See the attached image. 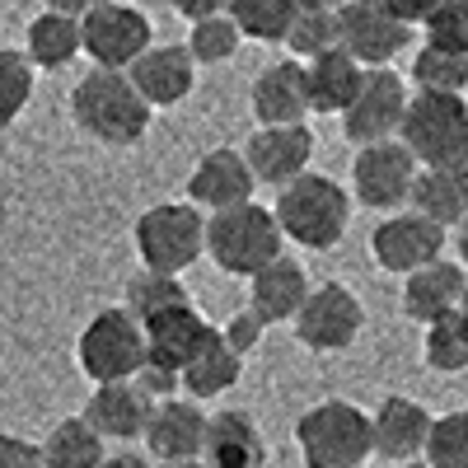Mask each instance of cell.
I'll return each instance as SVG.
<instances>
[{"label":"cell","instance_id":"cell-1","mask_svg":"<svg viewBox=\"0 0 468 468\" xmlns=\"http://www.w3.org/2000/svg\"><path fill=\"white\" fill-rule=\"evenodd\" d=\"M70 117H75V127H80L90 141L112 145V150H127V145L145 141L154 112L141 103V94L132 90L127 75L90 70L70 90Z\"/></svg>","mask_w":468,"mask_h":468},{"label":"cell","instance_id":"cell-2","mask_svg":"<svg viewBox=\"0 0 468 468\" xmlns=\"http://www.w3.org/2000/svg\"><path fill=\"white\" fill-rule=\"evenodd\" d=\"M271 216H277L282 239H295L309 253H328L351 225V192L328 174H304L277 192Z\"/></svg>","mask_w":468,"mask_h":468},{"label":"cell","instance_id":"cell-3","mask_svg":"<svg viewBox=\"0 0 468 468\" xmlns=\"http://www.w3.org/2000/svg\"><path fill=\"white\" fill-rule=\"evenodd\" d=\"M399 145L417 160V169H468V99L412 94Z\"/></svg>","mask_w":468,"mask_h":468},{"label":"cell","instance_id":"cell-4","mask_svg":"<svg viewBox=\"0 0 468 468\" xmlns=\"http://www.w3.org/2000/svg\"><path fill=\"white\" fill-rule=\"evenodd\" d=\"M295 445L304 468H366L370 450V412L346 403V399H324L295 421Z\"/></svg>","mask_w":468,"mask_h":468},{"label":"cell","instance_id":"cell-5","mask_svg":"<svg viewBox=\"0 0 468 468\" xmlns=\"http://www.w3.org/2000/svg\"><path fill=\"white\" fill-rule=\"evenodd\" d=\"M282 229L277 216L258 202H244L234 211L207 216V258L225 271V277H258L267 262L282 258Z\"/></svg>","mask_w":468,"mask_h":468},{"label":"cell","instance_id":"cell-6","mask_svg":"<svg viewBox=\"0 0 468 468\" xmlns=\"http://www.w3.org/2000/svg\"><path fill=\"white\" fill-rule=\"evenodd\" d=\"M136 258L145 271L183 277V271L207 253V216L187 202H160L136 216Z\"/></svg>","mask_w":468,"mask_h":468},{"label":"cell","instance_id":"cell-7","mask_svg":"<svg viewBox=\"0 0 468 468\" xmlns=\"http://www.w3.org/2000/svg\"><path fill=\"white\" fill-rule=\"evenodd\" d=\"M75 366L99 384H132L145 366V333L136 319L122 314V304L99 309V314L75 337Z\"/></svg>","mask_w":468,"mask_h":468},{"label":"cell","instance_id":"cell-8","mask_svg":"<svg viewBox=\"0 0 468 468\" xmlns=\"http://www.w3.org/2000/svg\"><path fill=\"white\" fill-rule=\"evenodd\" d=\"M150 48H154V28H150L145 10L117 5V0L85 5V15H80V52L94 61V70L127 75Z\"/></svg>","mask_w":468,"mask_h":468},{"label":"cell","instance_id":"cell-9","mask_svg":"<svg viewBox=\"0 0 468 468\" xmlns=\"http://www.w3.org/2000/svg\"><path fill=\"white\" fill-rule=\"evenodd\" d=\"M408 43H412V28L394 19L388 0H351V5H337V48L361 70H388V61Z\"/></svg>","mask_w":468,"mask_h":468},{"label":"cell","instance_id":"cell-10","mask_svg":"<svg viewBox=\"0 0 468 468\" xmlns=\"http://www.w3.org/2000/svg\"><path fill=\"white\" fill-rule=\"evenodd\" d=\"M366 328V304L356 300V291L342 282H324L309 291V300L295 314V337L304 351H319V356H333V351H346Z\"/></svg>","mask_w":468,"mask_h":468},{"label":"cell","instance_id":"cell-11","mask_svg":"<svg viewBox=\"0 0 468 468\" xmlns=\"http://www.w3.org/2000/svg\"><path fill=\"white\" fill-rule=\"evenodd\" d=\"M408 99H412V94H408V85H403V75H394V70H366L356 99H351V108L342 112V136L356 145V150L399 141Z\"/></svg>","mask_w":468,"mask_h":468},{"label":"cell","instance_id":"cell-12","mask_svg":"<svg viewBox=\"0 0 468 468\" xmlns=\"http://www.w3.org/2000/svg\"><path fill=\"white\" fill-rule=\"evenodd\" d=\"M412 183H417V160L399 141L366 145V150H356V160H351V192H356V202L370 207V211L394 216L412 197Z\"/></svg>","mask_w":468,"mask_h":468},{"label":"cell","instance_id":"cell-13","mask_svg":"<svg viewBox=\"0 0 468 468\" xmlns=\"http://www.w3.org/2000/svg\"><path fill=\"white\" fill-rule=\"evenodd\" d=\"M370 253L384 271H394V277H412V271L441 262L445 253V229L421 220L417 211H394L384 216L370 234Z\"/></svg>","mask_w":468,"mask_h":468},{"label":"cell","instance_id":"cell-14","mask_svg":"<svg viewBox=\"0 0 468 468\" xmlns=\"http://www.w3.org/2000/svg\"><path fill=\"white\" fill-rule=\"evenodd\" d=\"M309 160H314V132L309 127H258L244 141V165L253 183H267L277 192L304 178Z\"/></svg>","mask_w":468,"mask_h":468},{"label":"cell","instance_id":"cell-15","mask_svg":"<svg viewBox=\"0 0 468 468\" xmlns=\"http://www.w3.org/2000/svg\"><path fill=\"white\" fill-rule=\"evenodd\" d=\"M253 187L258 183L244 165V150L216 145L197 160V169L187 174V207H197L202 216H220V211L253 202Z\"/></svg>","mask_w":468,"mask_h":468},{"label":"cell","instance_id":"cell-16","mask_svg":"<svg viewBox=\"0 0 468 468\" xmlns=\"http://www.w3.org/2000/svg\"><path fill=\"white\" fill-rule=\"evenodd\" d=\"M431 412L408 394H388L375 412H370V450L388 463H417L431 441Z\"/></svg>","mask_w":468,"mask_h":468},{"label":"cell","instance_id":"cell-17","mask_svg":"<svg viewBox=\"0 0 468 468\" xmlns=\"http://www.w3.org/2000/svg\"><path fill=\"white\" fill-rule=\"evenodd\" d=\"M132 90L141 94V103L154 108H174L197 90V66H192L183 43H154L132 70H127Z\"/></svg>","mask_w":468,"mask_h":468},{"label":"cell","instance_id":"cell-18","mask_svg":"<svg viewBox=\"0 0 468 468\" xmlns=\"http://www.w3.org/2000/svg\"><path fill=\"white\" fill-rule=\"evenodd\" d=\"M141 441H145V450H150V463H187V459H202L207 412L192 403V399L154 403Z\"/></svg>","mask_w":468,"mask_h":468},{"label":"cell","instance_id":"cell-19","mask_svg":"<svg viewBox=\"0 0 468 468\" xmlns=\"http://www.w3.org/2000/svg\"><path fill=\"white\" fill-rule=\"evenodd\" d=\"M141 333H145V361L160 366V370L183 375L192 361H197V351L216 337V324L202 319L197 304H183V309H169V314H160L154 324H145Z\"/></svg>","mask_w":468,"mask_h":468},{"label":"cell","instance_id":"cell-20","mask_svg":"<svg viewBox=\"0 0 468 468\" xmlns=\"http://www.w3.org/2000/svg\"><path fill=\"white\" fill-rule=\"evenodd\" d=\"M249 108L258 127H304L309 117V90H304V66L300 61H271L258 70L249 90Z\"/></svg>","mask_w":468,"mask_h":468},{"label":"cell","instance_id":"cell-21","mask_svg":"<svg viewBox=\"0 0 468 468\" xmlns=\"http://www.w3.org/2000/svg\"><path fill=\"white\" fill-rule=\"evenodd\" d=\"M150 412H154V403L141 394L136 384H99L80 417H85L90 431L108 445V441H141Z\"/></svg>","mask_w":468,"mask_h":468},{"label":"cell","instance_id":"cell-22","mask_svg":"<svg viewBox=\"0 0 468 468\" xmlns=\"http://www.w3.org/2000/svg\"><path fill=\"white\" fill-rule=\"evenodd\" d=\"M207 468H267V441L258 421L239 408H225L207 417V441H202Z\"/></svg>","mask_w":468,"mask_h":468},{"label":"cell","instance_id":"cell-23","mask_svg":"<svg viewBox=\"0 0 468 468\" xmlns=\"http://www.w3.org/2000/svg\"><path fill=\"white\" fill-rule=\"evenodd\" d=\"M80 15H85V5H70V0L33 15V24L24 33V57L33 70H66L80 57Z\"/></svg>","mask_w":468,"mask_h":468},{"label":"cell","instance_id":"cell-24","mask_svg":"<svg viewBox=\"0 0 468 468\" xmlns=\"http://www.w3.org/2000/svg\"><path fill=\"white\" fill-rule=\"evenodd\" d=\"M463 286H468V271L459 262H431L412 271L403 282V314L421 328H431L436 319H450L459 314V300H463Z\"/></svg>","mask_w":468,"mask_h":468},{"label":"cell","instance_id":"cell-25","mask_svg":"<svg viewBox=\"0 0 468 468\" xmlns=\"http://www.w3.org/2000/svg\"><path fill=\"white\" fill-rule=\"evenodd\" d=\"M309 277H304V267L291 262L286 253L277 262H267L258 277H249V309L271 328V324H295L300 314V304L309 300Z\"/></svg>","mask_w":468,"mask_h":468},{"label":"cell","instance_id":"cell-26","mask_svg":"<svg viewBox=\"0 0 468 468\" xmlns=\"http://www.w3.org/2000/svg\"><path fill=\"white\" fill-rule=\"evenodd\" d=\"M412 211L441 229H459L468 220V169H417L412 183Z\"/></svg>","mask_w":468,"mask_h":468},{"label":"cell","instance_id":"cell-27","mask_svg":"<svg viewBox=\"0 0 468 468\" xmlns=\"http://www.w3.org/2000/svg\"><path fill=\"white\" fill-rule=\"evenodd\" d=\"M366 80V70L351 61L342 48L319 57V61H309L304 66V90H309V112H346L351 99H356Z\"/></svg>","mask_w":468,"mask_h":468},{"label":"cell","instance_id":"cell-28","mask_svg":"<svg viewBox=\"0 0 468 468\" xmlns=\"http://www.w3.org/2000/svg\"><path fill=\"white\" fill-rule=\"evenodd\" d=\"M239 375H244V356H234V351L220 342V328H216V337L197 351V361L178 375V384H183V394L192 403H207V399L229 394V388L239 384Z\"/></svg>","mask_w":468,"mask_h":468},{"label":"cell","instance_id":"cell-29","mask_svg":"<svg viewBox=\"0 0 468 468\" xmlns=\"http://www.w3.org/2000/svg\"><path fill=\"white\" fill-rule=\"evenodd\" d=\"M43 468H99L108 459V445L85 426V417H66L43 436Z\"/></svg>","mask_w":468,"mask_h":468},{"label":"cell","instance_id":"cell-30","mask_svg":"<svg viewBox=\"0 0 468 468\" xmlns=\"http://www.w3.org/2000/svg\"><path fill=\"white\" fill-rule=\"evenodd\" d=\"M183 304H192V295L183 291V282L178 277H160V271H136V277L127 282V291H122V314L127 319H136L141 328L145 324H154L160 314H169V309H183Z\"/></svg>","mask_w":468,"mask_h":468},{"label":"cell","instance_id":"cell-31","mask_svg":"<svg viewBox=\"0 0 468 468\" xmlns=\"http://www.w3.org/2000/svg\"><path fill=\"white\" fill-rule=\"evenodd\" d=\"M295 10H300L295 0H229L225 5L239 37H253V43H286Z\"/></svg>","mask_w":468,"mask_h":468},{"label":"cell","instance_id":"cell-32","mask_svg":"<svg viewBox=\"0 0 468 468\" xmlns=\"http://www.w3.org/2000/svg\"><path fill=\"white\" fill-rule=\"evenodd\" d=\"M286 48H291V61L300 66L337 52V5H300L286 33Z\"/></svg>","mask_w":468,"mask_h":468},{"label":"cell","instance_id":"cell-33","mask_svg":"<svg viewBox=\"0 0 468 468\" xmlns=\"http://www.w3.org/2000/svg\"><path fill=\"white\" fill-rule=\"evenodd\" d=\"M412 85L417 94H468V57L463 52H441V48H417L412 57Z\"/></svg>","mask_w":468,"mask_h":468},{"label":"cell","instance_id":"cell-34","mask_svg":"<svg viewBox=\"0 0 468 468\" xmlns=\"http://www.w3.org/2000/svg\"><path fill=\"white\" fill-rule=\"evenodd\" d=\"M421 361L431 366L436 375H459L468 370V324L459 314L450 319H436L421 337Z\"/></svg>","mask_w":468,"mask_h":468},{"label":"cell","instance_id":"cell-35","mask_svg":"<svg viewBox=\"0 0 468 468\" xmlns=\"http://www.w3.org/2000/svg\"><path fill=\"white\" fill-rule=\"evenodd\" d=\"M33 99V66L24 52L0 48V132L19 122V112Z\"/></svg>","mask_w":468,"mask_h":468},{"label":"cell","instance_id":"cell-36","mask_svg":"<svg viewBox=\"0 0 468 468\" xmlns=\"http://www.w3.org/2000/svg\"><path fill=\"white\" fill-rule=\"evenodd\" d=\"M426 468H468V408L431 421V441L421 454Z\"/></svg>","mask_w":468,"mask_h":468},{"label":"cell","instance_id":"cell-37","mask_svg":"<svg viewBox=\"0 0 468 468\" xmlns=\"http://www.w3.org/2000/svg\"><path fill=\"white\" fill-rule=\"evenodd\" d=\"M421 33H426V48L468 57V0H441V5H426Z\"/></svg>","mask_w":468,"mask_h":468},{"label":"cell","instance_id":"cell-38","mask_svg":"<svg viewBox=\"0 0 468 468\" xmlns=\"http://www.w3.org/2000/svg\"><path fill=\"white\" fill-rule=\"evenodd\" d=\"M239 28L229 24V15H216V19H207V24H197L187 33V57H192V66H220V61H229L234 52H239Z\"/></svg>","mask_w":468,"mask_h":468},{"label":"cell","instance_id":"cell-39","mask_svg":"<svg viewBox=\"0 0 468 468\" xmlns=\"http://www.w3.org/2000/svg\"><path fill=\"white\" fill-rule=\"evenodd\" d=\"M262 337H267V324L253 314L249 304H244V309H234V314L225 319V328H220V342L234 351V356H249V351H253Z\"/></svg>","mask_w":468,"mask_h":468},{"label":"cell","instance_id":"cell-40","mask_svg":"<svg viewBox=\"0 0 468 468\" xmlns=\"http://www.w3.org/2000/svg\"><path fill=\"white\" fill-rule=\"evenodd\" d=\"M0 468H43V450L28 436L0 431Z\"/></svg>","mask_w":468,"mask_h":468},{"label":"cell","instance_id":"cell-41","mask_svg":"<svg viewBox=\"0 0 468 468\" xmlns=\"http://www.w3.org/2000/svg\"><path fill=\"white\" fill-rule=\"evenodd\" d=\"M132 384L141 388V394H145L150 403H169V399H178V388H183L174 370H160V366H150V361L141 366V375H136Z\"/></svg>","mask_w":468,"mask_h":468},{"label":"cell","instance_id":"cell-42","mask_svg":"<svg viewBox=\"0 0 468 468\" xmlns=\"http://www.w3.org/2000/svg\"><path fill=\"white\" fill-rule=\"evenodd\" d=\"M216 15H225L220 0H183V5H178V19H187L192 28L207 24V19H216Z\"/></svg>","mask_w":468,"mask_h":468},{"label":"cell","instance_id":"cell-43","mask_svg":"<svg viewBox=\"0 0 468 468\" xmlns=\"http://www.w3.org/2000/svg\"><path fill=\"white\" fill-rule=\"evenodd\" d=\"M99 468H154L145 454H132V450H117V454H108Z\"/></svg>","mask_w":468,"mask_h":468},{"label":"cell","instance_id":"cell-44","mask_svg":"<svg viewBox=\"0 0 468 468\" xmlns=\"http://www.w3.org/2000/svg\"><path fill=\"white\" fill-rule=\"evenodd\" d=\"M454 249H459V267H468V220L454 229Z\"/></svg>","mask_w":468,"mask_h":468},{"label":"cell","instance_id":"cell-45","mask_svg":"<svg viewBox=\"0 0 468 468\" xmlns=\"http://www.w3.org/2000/svg\"><path fill=\"white\" fill-rule=\"evenodd\" d=\"M154 468H207L202 459H187V463H154Z\"/></svg>","mask_w":468,"mask_h":468},{"label":"cell","instance_id":"cell-46","mask_svg":"<svg viewBox=\"0 0 468 468\" xmlns=\"http://www.w3.org/2000/svg\"><path fill=\"white\" fill-rule=\"evenodd\" d=\"M459 319L468 324V286H463V300H459Z\"/></svg>","mask_w":468,"mask_h":468},{"label":"cell","instance_id":"cell-47","mask_svg":"<svg viewBox=\"0 0 468 468\" xmlns=\"http://www.w3.org/2000/svg\"><path fill=\"white\" fill-rule=\"evenodd\" d=\"M399 468H426V463H421V459H417V463H399Z\"/></svg>","mask_w":468,"mask_h":468}]
</instances>
